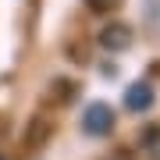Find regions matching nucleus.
<instances>
[{
  "label": "nucleus",
  "instance_id": "1",
  "mask_svg": "<svg viewBox=\"0 0 160 160\" xmlns=\"http://www.w3.org/2000/svg\"><path fill=\"white\" fill-rule=\"evenodd\" d=\"M82 128H86L89 135H110V128H114V110H110L107 103H89L86 114H82Z\"/></svg>",
  "mask_w": 160,
  "mask_h": 160
},
{
  "label": "nucleus",
  "instance_id": "2",
  "mask_svg": "<svg viewBox=\"0 0 160 160\" xmlns=\"http://www.w3.org/2000/svg\"><path fill=\"white\" fill-rule=\"evenodd\" d=\"M100 46L103 50H128L132 46V29L125 22H110L107 29L100 32Z\"/></svg>",
  "mask_w": 160,
  "mask_h": 160
},
{
  "label": "nucleus",
  "instance_id": "3",
  "mask_svg": "<svg viewBox=\"0 0 160 160\" xmlns=\"http://www.w3.org/2000/svg\"><path fill=\"white\" fill-rule=\"evenodd\" d=\"M125 107L135 110V114L149 110V107H153V86H149V82H135V86H128V92H125Z\"/></svg>",
  "mask_w": 160,
  "mask_h": 160
},
{
  "label": "nucleus",
  "instance_id": "4",
  "mask_svg": "<svg viewBox=\"0 0 160 160\" xmlns=\"http://www.w3.org/2000/svg\"><path fill=\"white\" fill-rule=\"evenodd\" d=\"M92 11H110V7H118V0H86Z\"/></svg>",
  "mask_w": 160,
  "mask_h": 160
},
{
  "label": "nucleus",
  "instance_id": "5",
  "mask_svg": "<svg viewBox=\"0 0 160 160\" xmlns=\"http://www.w3.org/2000/svg\"><path fill=\"white\" fill-rule=\"evenodd\" d=\"M0 160H4V157H0Z\"/></svg>",
  "mask_w": 160,
  "mask_h": 160
}]
</instances>
